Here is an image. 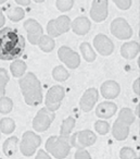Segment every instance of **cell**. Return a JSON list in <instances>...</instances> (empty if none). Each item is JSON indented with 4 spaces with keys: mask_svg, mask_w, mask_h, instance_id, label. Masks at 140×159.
I'll return each instance as SVG.
<instances>
[{
    "mask_svg": "<svg viewBox=\"0 0 140 159\" xmlns=\"http://www.w3.org/2000/svg\"><path fill=\"white\" fill-rule=\"evenodd\" d=\"M120 55L123 58L130 60L139 55V44L137 42H127L120 47Z\"/></svg>",
    "mask_w": 140,
    "mask_h": 159,
    "instance_id": "18",
    "label": "cell"
},
{
    "mask_svg": "<svg viewBox=\"0 0 140 159\" xmlns=\"http://www.w3.org/2000/svg\"><path fill=\"white\" fill-rule=\"evenodd\" d=\"M112 134L117 141H124L129 134V126L117 119L112 126Z\"/></svg>",
    "mask_w": 140,
    "mask_h": 159,
    "instance_id": "19",
    "label": "cell"
},
{
    "mask_svg": "<svg viewBox=\"0 0 140 159\" xmlns=\"http://www.w3.org/2000/svg\"><path fill=\"white\" fill-rule=\"evenodd\" d=\"M9 82V75L6 69L0 68V98L3 97L6 93V86Z\"/></svg>",
    "mask_w": 140,
    "mask_h": 159,
    "instance_id": "29",
    "label": "cell"
},
{
    "mask_svg": "<svg viewBox=\"0 0 140 159\" xmlns=\"http://www.w3.org/2000/svg\"><path fill=\"white\" fill-rule=\"evenodd\" d=\"M71 29V20L68 16H61L55 20H50L47 24V32L50 37H59Z\"/></svg>",
    "mask_w": 140,
    "mask_h": 159,
    "instance_id": "4",
    "label": "cell"
},
{
    "mask_svg": "<svg viewBox=\"0 0 140 159\" xmlns=\"http://www.w3.org/2000/svg\"><path fill=\"white\" fill-rule=\"evenodd\" d=\"M25 50V39L16 30L3 27L0 30V60H18Z\"/></svg>",
    "mask_w": 140,
    "mask_h": 159,
    "instance_id": "1",
    "label": "cell"
},
{
    "mask_svg": "<svg viewBox=\"0 0 140 159\" xmlns=\"http://www.w3.org/2000/svg\"><path fill=\"white\" fill-rule=\"evenodd\" d=\"M15 129V123L10 118H3L0 120V131L5 134H11Z\"/></svg>",
    "mask_w": 140,
    "mask_h": 159,
    "instance_id": "28",
    "label": "cell"
},
{
    "mask_svg": "<svg viewBox=\"0 0 140 159\" xmlns=\"http://www.w3.org/2000/svg\"><path fill=\"white\" fill-rule=\"evenodd\" d=\"M26 63L24 61H21V60H15L10 66V71L14 77H22L26 72Z\"/></svg>",
    "mask_w": 140,
    "mask_h": 159,
    "instance_id": "22",
    "label": "cell"
},
{
    "mask_svg": "<svg viewBox=\"0 0 140 159\" xmlns=\"http://www.w3.org/2000/svg\"><path fill=\"white\" fill-rule=\"evenodd\" d=\"M111 33L118 39H129L133 36V29L123 18H116L111 23Z\"/></svg>",
    "mask_w": 140,
    "mask_h": 159,
    "instance_id": "7",
    "label": "cell"
},
{
    "mask_svg": "<svg viewBox=\"0 0 140 159\" xmlns=\"http://www.w3.org/2000/svg\"><path fill=\"white\" fill-rule=\"evenodd\" d=\"M120 10H128L131 7V0H112Z\"/></svg>",
    "mask_w": 140,
    "mask_h": 159,
    "instance_id": "34",
    "label": "cell"
},
{
    "mask_svg": "<svg viewBox=\"0 0 140 159\" xmlns=\"http://www.w3.org/2000/svg\"><path fill=\"white\" fill-rule=\"evenodd\" d=\"M139 107L140 106H139V104H138V106L136 107V112H135L136 116H138V118H139Z\"/></svg>",
    "mask_w": 140,
    "mask_h": 159,
    "instance_id": "40",
    "label": "cell"
},
{
    "mask_svg": "<svg viewBox=\"0 0 140 159\" xmlns=\"http://www.w3.org/2000/svg\"><path fill=\"white\" fill-rule=\"evenodd\" d=\"M5 24H6V18H5V14H3L2 10H1V8H0V27H2Z\"/></svg>",
    "mask_w": 140,
    "mask_h": 159,
    "instance_id": "38",
    "label": "cell"
},
{
    "mask_svg": "<svg viewBox=\"0 0 140 159\" xmlns=\"http://www.w3.org/2000/svg\"><path fill=\"white\" fill-rule=\"evenodd\" d=\"M7 16L12 22H19V21L23 20V18L25 16V12L21 7H14L8 10Z\"/></svg>",
    "mask_w": 140,
    "mask_h": 159,
    "instance_id": "25",
    "label": "cell"
},
{
    "mask_svg": "<svg viewBox=\"0 0 140 159\" xmlns=\"http://www.w3.org/2000/svg\"><path fill=\"white\" fill-rule=\"evenodd\" d=\"M68 71L64 66H58L52 70V76L58 82H64L68 79Z\"/></svg>",
    "mask_w": 140,
    "mask_h": 159,
    "instance_id": "26",
    "label": "cell"
},
{
    "mask_svg": "<svg viewBox=\"0 0 140 159\" xmlns=\"http://www.w3.org/2000/svg\"><path fill=\"white\" fill-rule=\"evenodd\" d=\"M97 136L92 131L89 130H84L81 131L78 133H75L72 135V137H70L71 145L78 148H85L88 146H91L96 143Z\"/></svg>",
    "mask_w": 140,
    "mask_h": 159,
    "instance_id": "9",
    "label": "cell"
},
{
    "mask_svg": "<svg viewBox=\"0 0 140 159\" xmlns=\"http://www.w3.org/2000/svg\"><path fill=\"white\" fill-rule=\"evenodd\" d=\"M57 8L61 12H68L74 6V0H57Z\"/></svg>",
    "mask_w": 140,
    "mask_h": 159,
    "instance_id": "32",
    "label": "cell"
},
{
    "mask_svg": "<svg viewBox=\"0 0 140 159\" xmlns=\"http://www.w3.org/2000/svg\"><path fill=\"white\" fill-rule=\"evenodd\" d=\"M18 143L19 139L16 136H12L8 139L7 141L3 143V152L6 156H13L16 152H18Z\"/></svg>",
    "mask_w": 140,
    "mask_h": 159,
    "instance_id": "20",
    "label": "cell"
},
{
    "mask_svg": "<svg viewBox=\"0 0 140 159\" xmlns=\"http://www.w3.org/2000/svg\"><path fill=\"white\" fill-rule=\"evenodd\" d=\"M99 94L96 89H89L83 94L81 99V108L85 112H89L96 105L98 100Z\"/></svg>",
    "mask_w": 140,
    "mask_h": 159,
    "instance_id": "14",
    "label": "cell"
},
{
    "mask_svg": "<svg viewBox=\"0 0 140 159\" xmlns=\"http://www.w3.org/2000/svg\"><path fill=\"white\" fill-rule=\"evenodd\" d=\"M55 112L47 108H42L38 111L36 117L33 120V128L37 132H45L49 129L52 121L55 120Z\"/></svg>",
    "mask_w": 140,
    "mask_h": 159,
    "instance_id": "6",
    "label": "cell"
},
{
    "mask_svg": "<svg viewBox=\"0 0 140 159\" xmlns=\"http://www.w3.org/2000/svg\"><path fill=\"white\" fill-rule=\"evenodd\" d=\"M75 159H91V157L85 148H78L75 152Z\"/></svg>",
    "mask_w": 140,
    "mask_h": 159,
    "instance_id": "35",
    "label": "cell"
},
{
    "mask_svg": "<svg viewBox=\"0 0 140 159\" xmlns=\"http://www.w3.org/2000/svg\"><path fill=\"white\" fill-rule=\"evenodd\" d=\"M42 144V139L39 135L35 134L32 131H27L23 134V139L21 142L20 149L23 155L29 157L33 156L38 147Z\"/></svg>",
    "mask_w": 140,
    "mask_h": 159,
    "instance_id": "5",
    "label": "cell"
},
{
    "mask_svg": "<svg viewBox=\"0 0 140 159\" xmlns=\"http://www.w3.org/2000/svg\"><path fill=\"white\" fill-rule=\"evenodd\" d=\"M34 1H35L36 3H42V2H44L45 0H34Z\"/></svg>",
    "mask_w": 140,
    "mask_h": 159,
    "instance_id": "41",
    "label": "cell"
},
{
    "mask_svg": "<svg viewBox=\"0 0 140 159\" xmlns=\"http://www.w3.org/2000/svg\"><path fill=\"white\" fill-rule=\"evenodd\" d=\"M75 126V119L72 117H68L62 122L61 125V132H60V135L62 136H70L71 132L74 129Z\"/></svg>",
    "mask_w": 140,
    "mask_h": 159,
    "instance_id": "27",
    "label": "cell"
},
{
    "mask_svg": "<svg viewBox=\"0 0 140 159\" xmlns=\"http://www.w3.org/2000/svg\"><path fill=\"white\" fill-rule=\"evenodd\" d=\"M90 26H91V23L86 16H78L73 22H71V29L75 34L79 36L86 35L89 32Z\"/></svg>",
    "mask_w": 140,
    "mask_h": 159,
    "instance_id": "15",
    "label": "cell"
},
{
    "mask_svg": "<svg viewBox=\"0 0 140 159\" xmlns=\"http://www.w3.org/2000/svg\"><path fill=\"white\" fill-rule=\"evenodd\" d=\"M37 45L44 52H51L55 47V42L49 35H42Z\"/></svg>",
    "mask_w": 140,
    "mask_h": 159,
    "instance_id": "21",
    "label": "cell"
},
{
    "mask_svg": "<svg viewBox=\"0 0 140 159\" xmlns=\"http://www.w3.org/2000/svg\"><path fill=\"white\" fill-rule=\"evenodd\" d=\"M23 26H24V29L26 30L27 39H28V42L33 45H37L40 39V37L44 35V31H42V25H40L36 20L28 19V20H26L24 22Z\"/></svg>",
    "mask_w": 140,
    "mask_h": 159,
    "instance_id": "11",
    "label": "cell"
},
{
    "mask_svg": "<svg viewBox=\"0 0 140 159\" xmlns=\"http://www.w3.org/2000/svg\"><path fill=\"white\" fill-rule=\"evenodd\" d=\"M79 48H81V52L83 55L84 59L87 62H92L96 60L97 55L94 49H92V47L90 46L89 43H83V44H81Z\"/></svg>",
    "mask_w": 140,
    "mask_h": 159,
    "instance_id": "23",
    "label": "cell"
},
{
    "mask_svg": "<svg viewBox=\"0 0 140 159\" xmlns=\"http://www.w3.org/2000/svg\"><path fill=\"white\" fill-rule=\"evenodd\" d=\"M15 2L20 6H28L31 3V0H15Z\"/></svg>",
    "mask_w": 140,
    "mask_h": 159,
    "instance_id": "39",
    "label": "cell"
},
{
    "mask_svg": "<svg viewBox=\"0 0 140 159\" xmlns=\"http://www.w3.org/2000/svg\"><path fill=\"white\" fill-rule=\"evenodd\" d=\"M7 0H0V5H2V3H5Z\"/></svg>",
    "mask_w": 140,
    "mask_h": 159,
    "instance_id": "42",
    "label": "cell"
},
{
    "mask_svg": "<svg viewBox=\"0 0 140 159\" xmlns=\"http://www.w3.org/2000/svg\"><path fill=\"white\" fill-rule=\"evenodd\" d=\"M133 159H140V158H139V157H135Z\"/></svg>",
    "mask_w": 140,
    "mask_h": 159,
    "instance_id": "43",
    "label": "cell"
},
{
    "mask_svg": "<svg viewBox=\"0 0 140 159\" xmlns=\"http://www.w3.org/2000/svg\"><path fill=\"white\" fill-rule=\"evenodd\" d=\"M71 147L70 136H50L46 142L47 152L58 159L65 158L70 154Z\"/></svg>",
    "mask_w": 140,
    "mask_h": 159,
    "instance_id": "3",
    "label": "cell"
},
{
    "mask_svg": "<svg viewBox=\"0 0 140 159\" xmlns=\"http://www.w3.org/2000/svg\"><path fill=\"white\" fill-rule=\"evenodd\" d=\"M120 159H133L136 157V152L133 148L124 147L120 150Z\"/></svg>",
    "mask_w": 140,
    "mask_h": 159,
    "instance_id": "33",
    "label": "cell"
},
{
    "mask_svg": "<svg viewBox=\"0 0 140 159\" xmlns=\"http://www.w3.org/2000/svg\"><path fill=\"white\" fill-rule=\"evenodd\" d=\"M35 159H51V158H50V156L45 152V150H39Z\"/></svg>",
    "mask_w": 140,
    "mask_h": 159,
    "instance_id": "37",
    "label": "cell"
},
{
    "mask_svg": "<svg viewBox=\"0 0 140 159\" xmlns=\"http://www.w3.org/2000/svg\"><path fill=\"white\" fill-rule=\"evenodd\" d=\"M20 87L27 105L38 106L42 102V84L34 73L28 72L20 79Z\"/></svg>",
    "mask_w": 140,
    "mask_h": 159,
    "instance_id": "2",
    "label": "cell"
},
{
    "mask_svg": "<svg viewBox=\"0 0 140 159\" xmlns=\"http://www.w3.org/2000/svg\"><path fill=\"white\" fill-rule=\"evenodd\" d=\"M58 57L68 69H76L81 64V56L70 47L62 46L58 50Z\"/></svg>",
    "mask_w": 140,
    "mask_h": 159,
    "instance_id": "10",
    "label": "cell"
},
{
    "mask_svg": "<svg viewBox=\"0 0 140 159\" xmlns=\"http://www.w3.org/2000/svg\"><path fill=\"white\" fill-rule=\"evenodd\" d=\"M116 111H117V107L114 102H103L97 106L96 115L97 117L101 118V119H109L115 115Z\"/></svg>",
    "mask_w": 140,
    "mask_h": 159,
    "instance_id": "16",
    "label": "cell"
},
{
    "mask_svg": "<svg viewBox=\"0 0 140 159\" xmlns=\"http://www.w3.org/2000/svg\"><path fill=\"white\" fill-rule=\"evenodd\" d=\"M107 0H94L90 9V18L97 23L103 22L107 18Z\"/></svg>",
    "mask_w": 140,
    "mask_h": 159,
    "instance_id": "12",
    "label": "cell"
},
{
    "mask_svg": "<svg viewBox=\"0 0 140 159\" xmlns=\"http://www.w3.org/2000/svg\"><path fill=\"white\" fill-rule=\"evenodd\" d=\"M12 108H13V102L9 97L3 96L0 98V113L7 115L12 110Z\"/></svg>",
    "mask_w": 140,
    "mask_h": 159,
    "instance_id": "30",
    "label": "cell"
},
{
    "mask_svg": "<svg viewBox=\"0 0 140 159\" xmlns=\"http://www.w3.org/2000/svg\"><path fill=\"white\" fill-rule=\"evenodd\" d=\"M120 93V87L115 81H107L101 85V94L107 99H114Z\"/></svg>",
    "mask_w": 140,
    "mask_h": 159,
    "instance_id": "17",
    "label": "cell"
},
{
    "mask_svg": "<svg viewBox=\"0 0 140 159\" xmlns=\"http://www.w3.org/2000/svg\"><path fill=\"white\" fill-rule=\"evenodd\" d=\"M94 46L101 56H110L114 50V44L107 35L98 34L94 38Z\"/></svg>",
    "mask_w": 140,
    "mask_h": 159,
    "instance_id": "13",
    "label": "cell"
},
{
    "mask_svg": "<svg viewBox=\"0 0 140 159\" xmlns=\"http://www.w3.org/2000/svg\"><path fill=\"white\" fill-rule=\"evenodd\" d=\"M94 130L101 135H105L110 131V124L104 120H99L94 123Z\"/></svg>",
    "mask_w": 140,
    "mask_h": 159,
    "instance_id": "31",
    "label": "cell"
},
{
    "mask_svg": "<svg viewBox=\"0 0 140 159\" xmlns=\"http://www.w3.org/2000/svg\"><path fill=\"white\" fill-rule=\"evenodd\" d=\"M133 92H135L136 95L139 96L140 95V79H139V77H138L135 82H133Z\"/></svg>",
    "mask_w": 140,
    "mask_h": 159,
    "instance_id": "36",
    "label": "cell"
},
{
    "mask_svg": "<svg viewBox=\"0 0 140 159\" xmlns=\"http://www.w3.org/2000/svg\"><path fill=\"white\" fill-rule=\"evenodd\" d=\"M117 119L129 126L130 124H133L135 122V115H133V112L129 108H123L120 109V113H118Z\"/></svg>",
    "mask_w": 140,
    "mask_h": 159,
    "instance_id": "24",
    "label": "cell"
},
{
    "mask_svg": "<svg viewBox=\"0 0 140 159\" xmlns=\"http://www.w3.org/2000/svg\"><path fill=\"white\" fill-rule=\"evenodd\" d=\"M65 96L64 89L60 85H55L48 91L46 95V108L50 111H57L61 106L62 99Z\"/></svg>",
    "mask_w": 140,
    "mask_h": 159,
    "instance_id": "8",
    "label": "cell"
}]
</instances>
